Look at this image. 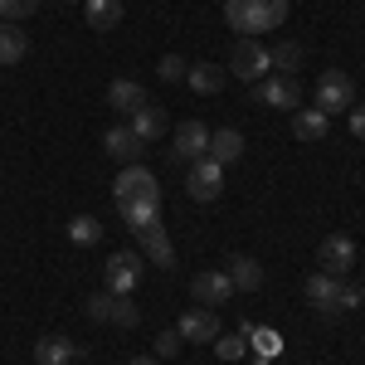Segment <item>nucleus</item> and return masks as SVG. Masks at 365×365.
<instances>
[{
    "instance_id": "1",
    "label": "nucleus",
    "mask_w": 365,
    "mask_h": 365,
    "mask_svg": "<svg viewBox=\"0 0 365 365\" xmlns=\"http://www.w3.org/2000/svg\"><path fill=\"white\" fill-rule=\"evenodd\" d=\"M225 20L244 39H258L263 29H278L287 20V0H225Z\"/></svg>"
},
{
    "instance_id": "2",
    "label": "nucleus",
    "mask_w": 365,
    "mask_h": 365,
    "mask_svg": "<svg viewBox=\"0 0 365 365\" xmlns=\"http://www.w3.org/2000/svg\"><path fill=\"white\" fill-rule=\"evenodd\" d=\"M141 278H146V263H141V253H132V249H117L113 258H108V268H103V282H108L113 297H132L141 287Z\"/></svg>"
},
{
    "instance_id": "3",
    "label": "nucleus",
    "mask_w": 365,
    "mask_h": 365,
    "mask_svg": "<svg viewBox=\"0 0 365 365\" xmlns=\"http://www.w3.org/2000/svg\"><path fill=\"white\" fill-rule=\"evenodd\" d=\"M351 108H356V83H351V73L327 68V73L317 78V113L336 117V113H351Z\"/></svg>"
},
{
    "instance_id": "4",
    "label": "nucleus",
    "mask_w": 365,
    "mask_h": 365,
    "mask_svg": "<svg viewBox=\"0 0 365 365\" xmlns=\"http://www.w3.org/2000/svg\"><path fill=\"white\" fill-rule=\"evenodd\" d=\"M113 200L117 205H132V200H146V205H161V185H156V175L141 166H122L117 170V185H113Z\"/></svg>"
},
{
    "instance_id": "5",
    "label": "nucleus",
    "mask_w": 365,
    "mask_h": 365,
    "mask_svg": "<svg viewBox=\"0 0 365 365\" xmlns=\"http://www.w3.org/2000/svg\"><path fill=\"white\" fill-rule=\"evenodd\" d=\"M229 73H234L239 83H263V78L273 73L268 49H263L258 39H239V44H234V54H229Z\"/></svg>"
},
{
    "instance_id": "6",
    "label": "nucleus",
    "mask_w": 365,
    "mask_h": 365,
    "mask_svg": "<svg viewBox=\"0 0 365 365\" xmlns=\"http://www.w3.org/2000/svg\"><path fill=\"white\" fill-rule=\"evenodd\" d=\"M253 103L278 108V113H297V108H302V83L287 78V73H273L268 83H253Z\"/></svg>"
},
{
    "instance_id": "7",
    "label": "nucleus",
    "mask_w": 365,
    "mask_h": 365,
    "mask_svg": "<svg viewBox=\"0 0 365 365\" xmlns=\"http://www.w3.org/2000/svg\"><path fill=\"white\" fill-rule=\"evenodd\" d=\"M220 190H225V166H220V161H210V156L190 161V175H185V195L200 200V205H210V200H220Z\"/></svg>"
},
{
    "instance_id": "8",
    "label": "nucleus",
    "mask_w": 365,
    "mask_h": 365,
    "mask_svg": "<svg viewBox=\"0 0 365 365\" xmlns=\"http://www.w3.org/2000/svg\"><path fill=\"white\" fill-rule=\"evenodd\" d=\"M317 263L331 278H351V268H356V239L351 234H327L322 249H317Z\"/></svg>"
},
{
    "instance_id": "9",
    "label": "nucleus",
    "mask_w": 365,
    "mask_h": 365,
    "mask_svg": "<svg viewBox=\"0 0 365 365\" xmlns=\"http://www.w3.org/2000/svg\"><path fill=\"white\" fill-rule=\"evenodd\" d=\"M205 151H210V127H205V122L190 117V122H180V127L170 132V156H175V161L190 166V161H200Z\"/></svg>"
},
{
    "instance_id": "10",
    "label": "nucleus",
    "mask_w": 365,
    "mask_h": 365,
    "mask_svg": "<svg viewBox=\"0 0 365 365\" xmlns=\"http://www.w3.org/2000/svg\"><path fill=\"white\" fill-rule=\"evenodd\" d=\"M190 297H195L200 307H225V302H234V282H229V273H220V268H210V273H195V282H190Z\"/></svg>"
},
{
    "instance_id": "11",
    "label": "nucleus",
    "mask_w": 365,
    "mask_h": 365,
    "mask_svg": "<svg viewBox=\"0 0 365 365\" xmlns=\"http://www.w3.org/2000/svg\"><path fill=\"white\" fill-rule=\"evenodd\" d=\"M103 151H108L113 161H122V166H137L141 151H146V141H141L127 122H117V127H108V137H103Z\"/></svg>"
},
{
    "instance_id": "12",
    "label": "nucleus",
    "mask_w": 365,
    "mask_h": 365,
    "mask_svg": "<svg viewBox=\"0 0 365 365\" xmlns=\"http://www.w3.org/2000/svg\"><path fill=\"white\" fill-rule=\"evenodd\" d=\"M175 331H180V341H215L220 336V317L210 307H190L180 322H175Z\"/></svg>"
},
{
    "instance_id": "13",
    "label": "nucleus",
    "mask_w": 365,
    "mask_h": 365,
    "mask_svg": "<svg viewBox=\"0 0 365 365\" xmlns=\"http://www.w3.org/2000/svg\"><path fill=\"white\" fill-rule=\"evenodd\" d=\"M225 273H229V282H234V292H258V287H263V263H258L253 253H234Z\"/></svg>"
},
{
    "instance_id": "14",
    "label": "nucleus",
    "mask_w": 365,
    "mask_h": 365,
    "mask_svg": "<svg viewBox=\"0 0 365 365\" xmlns=\"http://www.w3.org/2000/svg\"><path fill=\"white\" fill-rule=\"evenodd\" d=\"M78 356H83V351H78V341H68V336L34 341V365H73Z\"/></svg>"
},
{
    "instance_id": "15",
    "label": "nucleus",
    "mask_w": 365,
    "mask_h": 365,
    "mask_svg": "<svg viewBox=\"0 0 365 365\" xmlns=\"http://www.w3.org/2000/svg\"><path fill=\"white\" fill-rule=\"evenodd\" d=\"M341 282L346 278H331V273H312L307 278V297H312V307L317 312H327V317H336V292H341Z\"/></svg>"
},
{
    "instance_id": "16",
    "label": "nucleus",
    "mask_w": 365,
    "mask_h": 365,
    "mask_svg": "<svg viewBox=\"0 0 365 365\" xmlns=\"http://www.w3.org/2000/svg\"><path fill=\"white\" fill-rule=\"evenodd\" d=\"M205 156L220 161V166L239 161V156H244V132H239V127H220V132H210V151H205Z\"/></svg>"
},
{
    "instance_id": "17",
    "label": "nucleus",
    "mask_w": 365,
    "mask_h": 365,
    "mask_svg": "<svg viewBox=\"0 0 365 365\" xmlns=\"http://www.w3.org/2000/svg\"><path fill=\"white\" fill-rule=\"evenodd\" d=\"M108 103H113L122 117H132L137 108H146V88H141L137 78H113V88H108Z\"/></svg>"
},
{
    "instance_id": "18",
    "label": "nucleus",
    "mask_w": 365,
    "mask_h": 365,
    "mask_svg": "<svg viewBox=\"0 0 365 365\" xmlns=\"http://www.w3.org/2000/svg\"><path fill=\"white\" fill-rule=\"evenodd\" d=\"M331 132V117L327 113H317V108H297L292 113V137L297 141H322Z\"/></svg>"
},
{
    "instance_id": "19",
    "label": "nucleus",
    "mask_w": 365,
    "mask_h": 365,
    "mask_svg": "<svg viewBox=\"0 0 365 365\" xmlns=\"http://www.w3.org/2000/svg\"><path fill=\"white\" fill-rule=\"evenodd\" d=\"M29 54V34L20 25H0V68H15Z\"/></svg>"
},
{
    "instance_id": "20",
    "label": "nucleus",
    "mask_w": 365,
    "mask_h": 365,
    "mask_svg": "<svg viewBox=\"0 0 365 365\" xmlns=\"http://www.w3.org/2000/svg\"><path fill=\"white\" fill-rule=\"evenodd\" d=\"M225 78H229V68H220V63H190L185 68V83L195 88V93H205V98H215L225 88Z\"/></svg>"
},
{
    "instance_id": "21",
    "label": "nucleus",
    "mask_w": 365,
    "mask_h": 365,
    "mask_svg": "<svg viewBox=\"0 0 365 365\" xmlns=\"http://www.w3.org/2000/svg\"><path fill=\"white\" fill-rule=\"evenodd\" d=\"M137 239H141V249H146V258H151L156 268H175V249H170V239H166V229H161V225L141 229Z\"/></svg>"
},
{
    "instance_id": "22",
    "label": "nucleus",
    "mask_w": 365,
    "mask_h": 365,
    "mask_svg": "<svg viewBox=\"0 0 365 365\" xmlns=\"http://www.w3.org/2000/svg\"><path fill=\"white\" fill-rule=\"evenodd\" d=\"M88 29H117L122 25V0H83Z\"/></svg>"
},
{
    "instance_id": "23",
    "label": "nucleus",
    "mask_w": 365,
    "mask_h": 365,
    "mask_svg": "<svg viewBox=\"0 0 365 365\" xmlns=\"http://www.w3.org/2000/svg\"><path fill=\"white\" fill-rule=\"evenodd\" d=\"M302 44L297 39H282V44H273L268 49V63H273V73H287V78H297V68H302Z\"/></svg>"
},
{
    "instance_id": "24",
    "label": "nucleus",
    "mask_w": 365,
    "mask_h": 365,
    "mask_svg": "<svg viewBox=\"0 0 365 365\" xmlns=\"http://www.w3.org/2000/svg\"><path fill=\"white\" fill-rule=\"evenodd\" d=\"M127 127H132V132H137V137L146 141V146H151V141H156L161 132H166V113L146 103V108H137V113H132V122H127Z\"/></svg>"
},
{
    "instance_id": "25",
    "label": "nucleus",
    "mask_w": 365,
    "mask_h": 365,
    "mask_svg": "<svg viewBox=\"0 0 365 365\" xmlns=\"http://www.w3.org/2000/svg\"><path fill=\"white\" fill-rule=\"evenodd\" d=\"M122 210V220H127V229L132 234H141V229L161 225V205H146V200H132V205H117Z\"/></svg>"
},
{
    "instance_id": "26",
    "label": "nucleus",
    "mask_w": 365,
    "mask_h": 365,
    "mask_svg": "<svg viewBox=\"0 0 365 365\" xmlns=\"http://www.w3.org/2000/svg\"><path fill=\"white\" fill-rule=\"evenodd\" d=\"M68 239L88 249V244H98V239H103V225H98L93 215H73V220H68Z\"/></svg>"
},
{
    "instance_id": "27",
    "label": "nucleus",
    "mask_w": 365,
    "mask_h": 365,
    "mask_svg": "<svg viewBox=\"0 0 365 365\" xmlns=\"http://www.w3.org/2000/svg\"><path fill=\"white\" fill-rule=\"evenodd\" d=\"M34 10H39V0H0V20H5V25H20Z\"/></svg>"
},
{
    "instance_id": "28",
    "label": "nucleus",
    "mask_w": 365,
    "mask_h": 365,
    "mask_svg": "<svg viewBox=\"0 0 365 365\" xmlns=\"http://www.w3.org/2000/svg\"><path fill=\"white\" fill-rule=\"evenodd\" d=\"M185 68H190V63H185L180 54H166L161 63H156V78H161V83H185Z\"/></svg>"
},
{
    "instance_id": "29",
    "label": "nucleus",
    "mask_w": 365,
    "mask_h": 365,
    "mask_svg": "<svg viewBox=\"0 0 365 365\" xmlns=\"http://www.w3.org/2000/svg\"><path fill=\"white\" fill-rule=\"evenodd\" d=\"M113 302H117V297L108 292V287H103V292H93V297L83 302V312L93 317V322H113Z\"/></svg>"
},
{
    "instance_id": "30",
    "label": "nucleus",
    "mask_w": 365,
    "mask_h": 365,
    "mask_svg": "<svg viewBox=\"0 0 365 365\" xmlns=\"http://www.w3.org/2000/svg\"><path fill=\"white\" fill-rule=\"evenodd\" d=\"M244 351H249V341L239 336V331H234V336H225V331L215 336V356H220V361H239Z\"/></svg>"
},
{
    "instance_id": "31",
    "label": "nucleus",
    "mask_w": 365,
    "mask_h": 365,
    "mask_svg": "<svg viewBox=\"0 0 365 365\" xmlns=\"http://www.w3.org/2000/svg\"><path fill=\"white\" fill-rule=\"evenodd\" d=\"M253 346H258V356H268V361H273V356H278V351H282V336H278V331H273V327H258V331H253Z\"/></svg>"
},
{
    "instance_id": "32",
    "label": "nucleus",
    "mask_w": 365,
    "mask_h": 365,
    "mask_svg": "<svg viewBox=\"0 0 365 365\" xmlns=\"http://www.w3.org/2000/svg\"><path fill=\"white\" fill-rule=\"evenodd\" d=\"M180 346H185V341H180V331H175V327H170V331H161V336H156V361L180 356Z\"/></svg>"
},
{
    "instance_id": "33",
    "label": "nucleus",
    "mask_w": 365,
    "mask_h": 365,
    "mask_svg": "<svg viewBox=\"0 0 365 365\" xmlns=\"http://www.w3.org/2000/svg\"><path fill=\"white\" fill-rule=\"evenodd\" d=\"M365 302V292L356 287V282H341V292H336V312H356Z\"/></svg>"
},
{
    "instance_id": "34",
    "label": "nucleus",
    "mask_w": 365,
    "mask_h": 365,
    "mask_svg": "<svg viewBox=\"0 0 365 365\" xmlns=\"http://www.w3.org/2000/svg\"><path fill=\"white\" fill-rule=\"evenodd\" d=\"M113 322H117V327H137V322H141L137 302H127V297H117V302H113Z\"/></svg>"
},
{
    "instance_id": "35",
    "label": "nucleus",
    "mask_w": 365,
    "mask_h": 365,
    "mask_svg": "<svg viewBox=\"0 0 365 365\" xmlns=\"http://www.w3.org/2000/svg\"><path fill=\"white\" fill-rule=\"evenodd\" d=\"M346 117H351V137H356V141H365V108H351Z\"/></svg>"
},
{
    "instance_id": "36",
    "label": "nucleus",
    "mask_w": 365,
    "mask_h": 365,
    "mask_svg": "<svg viewBox=\"0 0 365 365\" xmlns=\"http://www.w3.org/2000/svg\"><path fill=\"white\" fill-rule=\"evenodd\" d=\"M127 365H161V361H156V356H132Z\"/></svg>"
},
{
    "instance_id": "37",
    "label": "nucleus",
    "mask_w": 365,
    "mask_h": 365,
    "mask_svg": "<svg viewBox=\"0 0 365 365\" xmlns=\"http://www.w3.org/2000/svg\"><path fill=\"white\" fill-rule=\"evenodd\" d=\"M63 5H78V0H63Z\"/></svg>"
}]
</instances>
